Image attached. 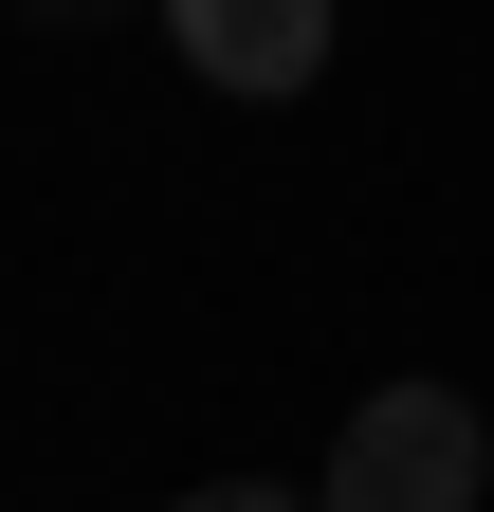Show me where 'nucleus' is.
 I'll use <instances>...</instances> for the list:
<instances>
[{
    "mask_svg": "<svg viewBox=\"0 0 494 512\" xmlns=\"http://www.w3.org/2000/svg\"><path fill=\"white\" fill-rule=\"evenodd\" d=\"M476 476H494V439L458 384H366L330 439V512H476Z\"/></svg>",
    "mask_w": 494,
    "mask_h": 512,
    "instance_id": "f257e3e1",
    "label": "nucleus"
},
{
    "mask_svg": "<svg viewBox=\"0 0 494 512\" xmlns=\"http://www.w3.org/2000/svg\"><path fill=\"white\" fill-rule=\"evenodd\" d=\"M165 512H330V494H275V476H202V494H165Z\"/></svg>",
    "mask_w": 494,
    "mask_h": 512,
    "instance_id": "7ed1b4c3",
    "label": "nucleus"
},
{
    "mask_svg": "<svg viewBox=\"0 0 494 512\" xmlns=\"http://www.w3.org/2000/svg\"><path fill=\"white\" fill-rule=\"evenodd\" d=\"M165 55L202 92H312L330 74V0H165Z\"/></svg>",
    "mask_w": 494,
    "mask_h": 512,
    "instance_id": "f03ea898",
    "label": "nucleus"
}]
</instances>
